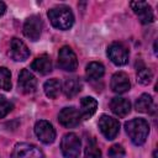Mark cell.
Instances as JSON below:
<instances>
[{"label":"cell","instance_id":"obj_1","mask_svg":"<svg viewBox=\"0 0 158 158\" xmlns=\"http://www.w3.org/2000/svg\"><path fill=\"white\" fill-rule=\"evenodd\" d=\"M47 16H48L52 26L58 30H62V31L69 30L74 23V15H73L70 7H68L65 5H59V6L52 7L51 10H48Z\"/></svg>","mask_w":158,"mask_h":158},{"label":"cell","instance_id":"obj_2","mask_svg":"<svg viewBox=\"0 0 158 158\" xmlns=\"http://www.w3.org/2000/svg\"><path fill=\"white\" fill-rule=\"evenodd\" d=\"M125 130L132 143L142 146L149 133V125L144 118H132L125 123Z\"/></svg>","mask_w":158,"mask_h":158},{"label":"cell","instance_id":"obj_3","mask_svg":"<svg viewBox=\"0 0 158 158\" xmlns=\"http://www.w3.org/2000/svg\"><path fill=\"white\" fill-rule=\"evenodd\" d=\"M80 139L73 132L65 133L60 141V151L64 158H78L80 154Z\"/></svg>","mask_w":158,"mask_h":158},{"label":"cell","instance_id":"obj_4","mask_svg":"<svg viewBox=\"0 0 158 158\" xmlns=\"http://www.w3.org/2000/svg\"><path fill=\"white\" fill-rule=\"evenodd\" d=\"M107 57L115 65H125L128 62V49L120 42H114L107 47Z\"/></svg>","mask_w":158,"mask_h":158},{"label":"cell","instance_id":"obj_5","mask_svg":"<svg viewBox=\"0 0 158 158\" xmlns=\"http://www.w3.org/2000/svg\"><path fill=\"white\" fill-rule=\"evenodd\" d=\"M11 158H44V154L37 146L21 142L15 144L11 152Z\"/></svg>","mask_w":158,"mask_h":158},{"label":"cell","instance_id":"obj_6","mask_svg":"<svg viewBox=\"0 0 158 158\" xmlns=\"http://www.w3.org/2000/svg\"><path fill=\"white\" fill-rule=\"evenodd\" d=\"M58 65L65 72H74L78 67V59L75 53L69 46H63L58 53Z\"/></svg>","mask_w":158,"mask_h":158},{"label":"cell","instance_id":"obj_7","mask_svg":"<svg viewBox=\"0 0 158 158\" xmlns=\"http://www.w3.org/2000/svg\"><path fill=\"white\" fill-rule=\"evenodd\" d=\"M99 128L106 139H114L120 132V122L109 115H102L99 118Z\"/></svg>","mask_w":158,"mask_h":158},{"label":"cell","instance_id":"obj_8","mask_svg":"<svg viewBox=\"0 0 158 158\" xmlns=\"http://www.w3.org/2000/svg\"><path fill=\"white\" fill-rule=\"evenodd\" d=\"M35 133L37 138L44 144H51L56 139V130L52 126V123L46 120H40L36 122Z\"/></svg>","mask_w":158,"mask_h":158},{"label":"cell","instance_id":"obj_9","mask_svg":"<svg viewBox=\"0 0 158 158\" xmlns=\"http://www.w3.org/2000/svg\"><path fill=\"white\" fill-rule=\"evenodd\" d=\"M42 20L37 15H32L26 19L23 23V35L31 41H37L42 33Z\"/></svg>","mask_w":158,"mask_h":158},{"label":"cell","instance_id":"obj_10","mask_svg":"<svg viewBox=\"0 0 158 158\" xmlns=\"http://www.w3.org/2000/svg\"><path fill=\"white\" fill-rule=\"evenodd\" d=\"M80 118H81L80 112L75 107H73V106L62 109L59 115H58L59 123L62 126L67 127V128H72V127L78 126L79 122H80Z\"/></svg>","mask_w":158,"mask_h":158},{"label":"cell","instance_id":"obj_11","mask_svg":"<svg viewBox=\"0 0 158 158\" xmlns=\"http://www.w3.org/2000/svg\"><path fill=\"white\" fill-rule=\"evenodd\" d=\"M130 5H131V9L133 10V12L138 16V20L143 25L153 22L154 15H153L152 7L148 2H146V1H132Z\"/></svg>","mask_w":158,"mask_h":158},{"label":"cell","instance_id":"obj_12","mask_svg":"<svg viewBox=\"0 0 158 158\" xmlns=\"http://www.w3.org/2000/svg\"><path fill=\"white\" fill-rule=\"evenodd\" d=\"M9 56L16 60V62H23L28 58L30 56V49L27 48V46L25 44V42H22L21 40L14 37L10 41V49H9Z\"/></svg>","mask_w":158,"mask_h":158},{"label":"cell","instance_id":"obj_13","mask_svg":"<svg viewBox=\"0 0 158 158\" xmlns=\"http://www.w3.org/2000/svg\"><path fill=\"white\" fill-rule=\"evenodd\" d=\"M17 85H19V90H21L23 94H32L36 90L37 79L30 70L22 69L19 74Z\"/></svg>","mask_w":158,"mask_h":158},{"label":"cell","instance_id":"obj_14","mask_svg":"<svg viewBox=\"0 0 158 158\" xmlns=\"http://www.w3.org/2000/svg\"><path fill=\"white\" fill-rule=\"evenodd\" d=\"M110 86L111 90L116 94H123L126 91L130 90L131 88V83L128 79V75L123 72H117L112 75L111 81H110Z\"/></svg>","mask_w":158,"mask_h":158},{"label":"cell","instance_id":"obj_15","mask_svg":"<svg viewBox=\"0 0 158 158\" xmlns=\"http://www.w3.org/2000/svg\"><path fill=\"white\" fill-rule=\"evenodd\" d=\"M110 109H111V111L116 116L125 117L131 111V102L126 98L116 96V98H112L111 99V101H110Z\"/></svg>","mask_w":158,"mask_h":158},{"label":"cell","instance_id":"obj_16","mask_svg":"<svg viewBox=\"0 0 158 158\" xmlns=\"http://www.w3.org/2000/svg\"><path fill=\"white\" fill-rule=\"evenodd\" d=\"M31 68L40 74H48L52 72V60L48 54H41L32 62Z\"/></svg>","mask_w":158,"mask_h":158},{"label":"cell","instance_id":"obj_17","mask_svg":"<svg viewBox=\"0 0 158 158\" xmlns=\"http://www.w3.org/2000/svg\"><path fill=\"white\" fill-rule=\"evenodd\" d=\"M98 109V101L91 96H85L80 100V116L81 118H89L91 117Z\"/></svg>","mask_w":158,"mask_h":158},{"label":"cell","instance_id":"obj_18","mask_svg":"<svg viewBox=\"0 0 158 158\" xmlns=\"http://www.w3.org/2000/svg\"><path fill=\"white\" fill-rule=\"evenodd\" d=\"M135 107L138 112H144V114H149L152 112V110L154 109V104H153V99L151 95L148 94H142L135 104Z\"/></svg>","mask_w":158,"mask_h":158},{"label":"cell","instance_id":"obj_19","mask_svg":"<svg viewBox=\"0 0 158 158\" xmlns=\"http://www.w3.org/2000/svg\"><path fill=\"white\" fill-rule=\"evenodd\" d=\"M105 73V68L101 63L99 62H91L86 65V69H85V75L89 80H98L100 78H102Z\"/></svg>","mask_w":158,"mask_h":158},{"label":"cell","instance_id":"obj_20","mask_svg":"<svg viewBox=\"0 0 158 158\" xmlns=\"http://www.w3.org/2000/svg\"><path fill=\"white\" fill-rule=\"evenodd\" d=\"M43 90H44V94L49 99H56L59 95L60 90H62V84L57 78H52V79H48L44 83Z\"/></svg>","mask_w":158,"mask_h":158},{"label":"cell","instance_id":"obj_21","mask_svg":"<svg viewBox=\"0 0 158 158\" xmlns=\"http://www.w3.org/2000/svg\"><path fill=\"white\" fill-rule=\"evenodd\" d=\"M81 90V83L78 78H68L64 81L63 85V91L67 98H73Z\"/></svg>","mask_w":158,"mask_h":158},{"label":"cell","instance_id":"obj_22","mask_svg":"<svg viewBox=\"0 0 158 158\" xmlns=\"http://www.w3.org/2000/svg\"><path fill=\"white\" fill-rule=\"evenodd\" d=\"M0 89L5 91L11 89V73L5 67H0Z\"/></svg>","mask_w":158,"mask_h":158},{"label":"cell","instance_id":"obj_23","mask_svg":"<svg viewBox=\"0 0 158 158\" xmlns=\"http://www.w3.org/2000/svg\"><path fill=\"white\" fill-rule=\"evenodd\" d=\"M84 158H101V151L98 147L95 139H90L85 147Z\"/></svg>","mask_w":158,"mask_h":158},{"label":"cell","instance_id":"obj_24","mask_svg":"<svg viewBox=\"0 0 158 158\" xmlns=\"http://www.w3.org/2000/svg\"><path fill=\"white\" fill-rule=\"evenodd\" d=\"M152 77H153L152 72L148 68H146V67H142V68H139L137 70V81L143 84V85L149 84L151 80H152Z\"/></svg>","mask_w":158,"mask_h":158},{"label":"cell","instance_id":"obj_25","mask_svg":"<svg viewBox=\"0 0 158 158\" xmlns=\"http://www.w3.org/2000/svg\"><path fill=\"white\" fill-rule=\"evenodd\" d=\"M12 107H14L12 104H11L9 100H6L5 96L0 95V118L5 117V116L12 110Z\"/></svg>","mask_w":158,"mask_h":158},{"label":"cell","instance_id":"obj_26","mask_svg":"<svg viewBox=\"0 0 158 158\" xmlns=\"http://www.w3.org/2000/svg\"><path fill=\"white\" fill-rule=\"evenodd\" d=\"M110 158H123L125 157V148L121 144H114L110 147L109 152H107Z\"/></svg>","mask_w":158,"mask_h":158},{"label":"cell","instance_id":"obj_27","mask_svg":"<svg viewBox=\"0 0 158 158\" xmlns=\"http://www.w3.org/2000/svg\"><path fill=\"white\" fill-rule=\"evenodd\" d=\"M5 11H6V5H5V2L0 1V16H2L5 14Z\"/></svg>","mask_w":158,"mask_h":158}]
</instances>
